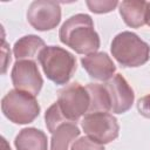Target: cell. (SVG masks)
Here are the masks:
<instances>
[{
	"label": "cell",
	"instance_id": "1",
	"mask_svg": "<svg viewBox=\"0 0 150 150\" xmlns=\"http://www.w3.org/2000/svg\"><path fill=\"white\" fill-rule=\"evenodd\" d=\"M60 41L77 54H91L100 48V36L88 14L79 13L68 18L59 30Z\"/></svg>",
	"mask_w": 150,
	"mask_h": 150
},
{
	"label": "cell",
	"instance_id": "2",
	"mask_svg": "<svg viewBox=\"0 0 150 150\" xmlns=\"http://www.w3.org/2000/svg\"><path fill=\"white\" fill-rule=\"evenodd\" d=\"M38 60L47 79L57 86L67 84L76 70L75 56L59 46H46Z\"/></svg>",
	"mask_w": 150,
	"mask_h": 150
},
{
	"label": "cell",
	"instance_id": "3",
	"mask_svg": "<svg viewBox=\"0 0 150 150\" xmlns=\"http://www.w3.org/2000/svg\"><path fill=\"white\" fill-rule=\"evenodd\" d=\"M110 50L114 59L125 68L143 66L150 57V47L137 34L124 30L111 41Z\"/></svg>",
	"mask_w": 150,
	"mask_h": 150
},
{
	"label": "cell",
	"instance_id": "4",
	"mask_svg": "<svg viewBox=\"0 0 150 150\" xmlns=\"http://www.w3.org/2000/svg\"><path fill=\"white\" fill-rule=\"evenodd\" d=\"M2 114L15 124L32 123L40 114V105L34 95L12 89L1 100Z\"/></svg>",
	"mask_w": 150,
	"mask_h": 150
},
{
	"label": "cell",
	"instance_id": "5",
	"mask_svg": "<svg viewBox=\"0 0 150 150\" xmlns=\"http://www.w3.org/2000/svg\"><path fill=\"white\" fill-rule=\"evenodd\" d=\"M57 104L68 122L76 123L89 111L90 96L86 87L77 82L70 83L59 91Z\"/></svg>",
	"mask_w": 150,
	"mask_h": 150
},
{
	"label": "cell",
	"instance_id": "6",
	"mask_svg": "<svg viewBox=\"0 0 150 150\" xmlns=\"http://www.w3.org/2000/svg\"><path fill=\"white\" fill-rule=\"evenodd\" d=\"M84 134L100 144H108L118 137L120 125L109 112H88L81 122Z\"/></svg>",
	"mask_w": 150,
	"mask_h": 150
},
{
	"label": "cell",
	"instance_id": "7",
	"mask_svg": "<svg viewBox=\"0 0 150 150\" xmlns=\"http://www.w3.org/2000/svg\"><path fill=\"white\" fill-rule=\"evenodd\" d=\"M27 21L36 30L46 32L55 28L61 21V7L57 1L35 0L27 9Z\"/></svg>",
	"mask_w": 150,
	"mask_h": 150
},
{
	"label": "cell",
	"instance_id": "8",
	"mask_svg": "<svg viewBox=\"0 0 150 150\" xmlns=\"http://www.w3.org/2000/svg\"><path fill=\"white\" fill-rule=\"evenodd\" d=\"M11 79L15 89L34 96L39 95L43 86V79L34 60H18L13 64Z\"/></svg>",
	"mask_w": 150,
	"mask_h": 150
},
{
	"label": "cell",
	"instance_id": "9",
	"mask_svg": "<svg viewBox=\"0 0 150 150\" xmlns=\"http://www.w3.org/2000/svg\"><path fill=\"white\" fill-rule=\"evenodd\" d=\"M105 88L109 93L111 111L115 114L127 112L135 100L132 88L121 74H115L109 81L105 82Z\"/></svg>",
	"mask_w": 150,
	"mask_h": 150
},
{
	"label": "cell",
	"instance_id": "10",
	"mask_svg": "<svg viewBox=\"0 0 150 150\" xmlns=\"http://www.w3.org/2000/svg\"><path fill=\"white\" fill-rule=\"evenodd\" d=\"M81 64L91 79L109 81L116 71V66L104 52H95L81 59Z\"/></svg>",
	"mask_w": 150,
	"mask_h": 150
},
{
	"label": "cell",
	"instance_id": "11",
	"mask_svg": "<svg viewBox=\"0 0 150 150\" xmlns=\"http://www.w3.org/2000/svg\"><path fill=\"white\" fill-rule=\"evenodd\" d=\"M120 14L131 28H139L148 25L150 9L149 2L143 0H125L120 4Z\"/></svg>",
	"mask_w": 150,
	"mask_h": 150
},
{
	"label": "cell",
	"instance_id": "12",
	"mask_svg": "<svg viewBox=\"0 0 150 150\" xmlns=\"http://www.w3.org/2000/svg\"><path fill=\"white\" fill-rule=\"evenodd\" d=\"M16 150H48L47 135L36 128H23L14 139Z\"/></svg>",
	"mask_w": 150,
	"mask_h": 150
},
{
	"label": "cell",
	"instance_id": "13",
	"mask_svg": "<svg viewBox=\"0 0 150 150\" xmlns=\"http://www.w3.org/2000/svg\"><path fill=\"white\" fill-rule=\"evenodd\" d=\"M46 47L45 41L34 34L25 35L15 41L13 46V54L18 60H34L39 56L41 50Z\"/></svg>",
	"mask_w": 150,
	"mask_h": 150
},
{
	"label": "cell",
	"instance_id": "14",
	"mask_svg": "<svg viewBox=\"0 0 150 150\" xmlns=\"http://www.w3.org/2000/svg\"><path fill=\"white\" fill-rule=\"evenodd\" d=\"M80 132L81 131L76 123L67 122L61 124L52 134L50 150H69L70 144L77 139Z\"/></svg>",
	"mask_w": 150,
	"mask_h": 150
},
{
	"label": "cell",
	"instance_id": "15",
	"mask_svg": "<svg viewBox=\"0 0 150 150\" xmlns=\"http://www.w3.org/2000/svg\"><path fill=\"white\" fill-rule=\"evenodd\" d=\"M90 96V107L88 112H108L111 111L109 93L104 84L89 83L86 86Z\"/></svg>",
	"mask_w": 150,
	"mask_h": 150
},
{
	"label": "cell",
	"instance_id": "16",
	"mask_svg": "<svg viewBox=\"0 0 150 150\" xmlns=\"http://www.w3.org/2000/svg\"><path fill=\"white\" fill-rule=\"evenodd\" d=\"M45 121H46V127L48 129V131L50 134H53L61 124L63 123H67L68 121L66 120V117L63 116L57 102L53 103L47 110H46V114H45ZM73 123V122H71Z\"/></svg>",
	"mask_w": 150,
	"mask_h": 150
},
{
	"label": "cell",
	"instance_id": "17",
	"mask_svg": "<svg viewBox=\"0 0 150 150\" xmlns=\"http://www.w3.org/2000/svg\"><path fill=\"white\" fill-rule=\"evenodd\" d=\"M88 8L96 13V14H102V13H108L115 9V7L118 4L116 0H88L86 1Z\"/></svg>",
	"mask_w": 150,
	"mask_h": 150
},
{
	"label": "cell",
	"instance_id": "18",
	"mask_svg": "<svg viewBox=\"0 0 150 150\" xmlns=\"http://www.w3.org/2000/svg\"><path fill=\"white\" fill-rule=\"evenodd\" d=\"M70 150H104V146L88 136H82L71 144Z\"/></svg>",
	"mask_w": 150,
	"mask_h": 150
},
{
	"label": "cell",
	"instance_id": "19",
	"mask_svg": "<svg viewBox=\"0 0 150 150\" xmlns=\"http://www.w3.org/2000/svg\"><path fill=\"white\" fill-rule=\"evenodd\" d=\"M137 110L142 116L150 118V94H148V95H145L138 100Z\"/></svg>",
	"mask_w": 150,
	"mask_h": 150
},
{
	"label": "cell",
	"instance_id": "20",
	"mask_svg": "<svg viewBox=\"0 0 150 150\" xmlns=\"http://www.w3.org/2000/svg\"><path fill=\"white\" fill-rule=\"evenodd\" d=\"M8 62H11V52L7 48V43L2 40V74L6 73V68Z\"/></svg>",
	"mask_w": 150,
	"mask_h": 150
},
{
	"label": "cell",
	"instance_id": "21",
	"mask_svg": "<svg viewBox=\"0 0 150 150\" xmlns=\"http://www.w3.org/2000/svg\"><path fill=\"white\" fill-rule=\"evenodd\" d=\"M1 150H12L11 146H9V144H8V142L6 141L5 137L1 138Z\"/></svg>",
	"mask_w": 150,
	"mask_h": 150
},
{
	"label": "cell",
	"instance_id": "22",
	"mask_svg": "<svg viewBox=\"0 0 150 150\" xmlns=\"http://www.w3.org/2000/svg\"><path fill=\"white\" fill-rule=\"evenodd\" d=\"M149 9H150V2H149ZM148 25L150 26V15H149V20H148Z\"/></svg>",
	"mask_w": 150,
	"mask_h": 150
}]
</instances>
